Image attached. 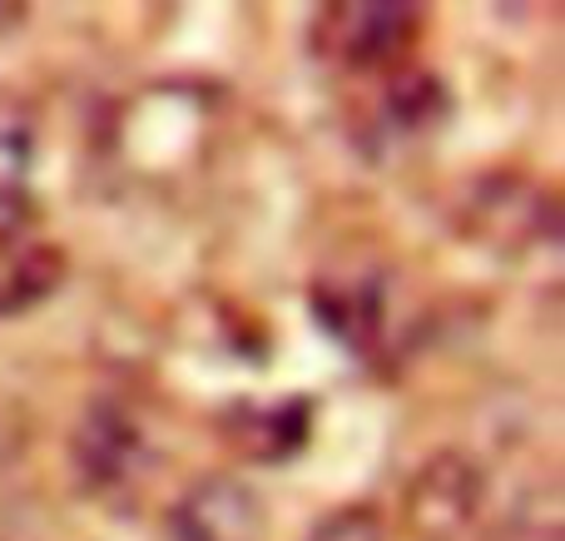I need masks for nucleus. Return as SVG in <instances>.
<instances>
[{
  "label": "nucleus",
  "mask_w": 565,
  "mask_h": 541,
  "mask_svg": "<svg viewBox=\"0 0 565 541\" xmlns=\"http://www.w3.org/2000/svg\"><path fill=\"white\" fill-rule=\"evenodd\" d=\"M427 20L422 6H318L308 20V45L322 65L348 75H392L417 45V30Z\"/></svg>",
  "instance_id": "nucleus-1"
},
{
  "label": "nucleus",
  "mask_w": 565,
  "mask_h": 541,
  "mask_svg": "<svg viewBox=\"0 0 565 541\" xmlns=\"http://www.w3.org/2000/svg\"><path fill=\"white\" fill-rule=\"evenodd\" d=\"M467 229L501 254H531V248L556 244L561 219L556 199L531 189L526 179H487L481 194H471Z\"/></svg>",
  "instance_id": "nucleus-2"
},
{
  "label": "nucleus",
  "mask_w": 565,
  "mask_h": 541,
  "mask_svg": "<svg viewBox=\"0 0 565 541\" xmlns=\"http://www.w3.org/2000/svg\"><path fill=\"white\" fill-rule=\"evenodd\" d=\"M169 541H268V507L238 477H204L169 512Z\"/></svg>",
  "instance_id": "nucleus-3"
},
{
  "label": "nucleus",
  "mask_w": 565,
  "mask_h": 541,
  "mask_svg": "<svg viewBox=\"0 0 565 541\" xmlns=\"http://www.w3.org/2000/svg\"><path fill=\"white\" fill-rule=\"evenodd\" d=\"M149 463V447L139 423L125 413L119 403H95L79 423L75 437V467L85 477V487L95 492H115V487H129Z\"/></svg>",
  "instance_id": "nucleus-4"
},
{
  "label": "nucleus",
  "mask_w": 565,
  "mask_h": 541,
  "mask_svg": "<svg viewBox=\"0 0 565 541\" xmlns=\"http://www.w3.org/2000/svg\"><path fill=\"white\" fill-rule=\"evenodd\" d=\"M35 149H40L35 105L25 95H15V89H0V234L25 229Z\"/></svg>",
  "instance_id": "nucleus-5"
},
{
  "label": "nucleus",
  "mask_w": 565,
  "mask_h": 541,
  "mask_svg": "<svg viewBox=\"0 0 565 541\" xmlns=\"http://www.w3.org/2000/svg\"><path fill=\"white\" fill-rule=\"evenodd\" d=\"M318 323L358 358L377 353L382 328H387V288H382V278L377 274L328 278L318 288Z\"/></svg>",
  "instance_id": "nucleus-6"
},
{
  "label": "nucleus",
  "mask_w": 565,
  "mask_h": 541,
  "mask_svg": "<svg viewBox=\"0 0 565 541\" xmlns=\"http://www.w3.org/2000/svg\"><path fill=\"white\" fill-rule=\"evenodd\" d=\"M65 278V254L45 238L25 234H0V318H15L25 308L45 304Z\"/></svg>",
  "instance_id": "nucleus-7"
},
{
  "label": "nucleus",
  "mask_w": 565,
  "mask_h": 541,
  "mask_svg": "<svg viewBox=\"0 0 565 541\" xmlns=\"http://www.w3.org/2000/svg\"><path fill=\"white\" fill-rule=\"evenodd\" d=\"M477 473L461 457H441L417 477L412 492V522L427 537H457L477 512Z\"/></svg>",
  "instance_id": "nucleus-8"
},
{
  "label": "nucleus",
  "mask_w": 565,
  "mask_h": 541,
  "mask_svg": "<svg viewBox=\"0 0 565 541\" xmlns=\"http://www.w3.org/2000/svg\"><path fill=\"white\" fill-rule=\"evenodd\" d=\"M228 437L238 453L258 457V463H278V457L298 453L308 437V403H274V407H238L228 417Z\"/></svg>",
  "instance_id": "nucleus-9"
},
{
  "label": "nucleus",
  "mask_w": 565,
  "mask_h": 541,
  "mask_svg": "<svg viewBox=\"0 0 565 541\" xmlns=\"http://www.w3.org/2000/svg\"><path fill=\"white\" fill-rule=\"evenodd\" d=\"M308 541H382V532H377V517L372 512H362V507H342V512L328 517Z\"/></svg>",
  "instance_id": "nucleus-10"
},
{
  "label": "nucleus",
  "mask_w": 565,
  "mask_h": 541,
  "mask_svg": "<svg viewBox=\"0 0 565 541\" xmlns=\"http://www.w3.org/2000/svg\"><path fill=\"white\" fill-rule=\"evenodd\" d=\"M20 20H25V6H0V35H10Z\"/></svg>",
  "instance_id": "nucleus-11"
}]
</instances>
